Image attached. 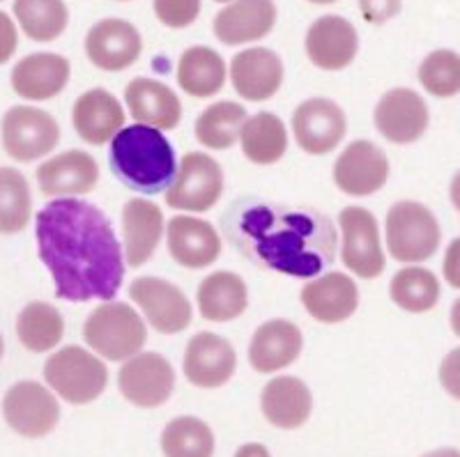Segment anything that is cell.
I'll return each mask as SVG.
<instances>
[{
    "mask_svg": "<svg viewBox=\"0 0 460 457\" xmlns=\"http://www.w3.org/2000/svg\"><path fill=\"white\" fill-rule=\"evenodd\" d=\"M224 171L212 156L187 152L178 166V175L166 189V203L180 212H208L221 200Z\"/></svg>",
    "mask_w": 460,
    "mask_h": 457,
    "instance_id": "52a82bcc",
    "label": "cell"
},
{
    "mask_svg": "<svg viewBox=\"0 0 460 457\" xmlns=\"http://www.w3.org/2000/svg\"><path fill=\"white\" fill-rule=\"evenodd\" d=\"M125 101L131 118L138 120V125L171 131L182 120V104L178 94L155 78H134L125 88Z\"/></svg>",
    "mask_w": 460,
    "mask_h": 457,
    "instance_id": "484cf974",
    "label": "cell"
},
{
    "mask_svg": "<svg viewBox=\"0 0 460 457\" xmlns=\"http://www.w3.org/2000/svg\"><path fill=\"white\" fill-rule=\"evenodd\" d=\"M304 338L297 324L288 320H270L256 329L249 345V364L256 373L272 374L299 359Z\"/></svg>",
    "mask_w": 460,
    "mask_h": 457,
    "instance_id": "cb8c5ba5",
    "label": "cell"
},
{
    "mask_svg": "<svg viewBox=\"0 0 460 457\" xmlns=\"http://www.w3.org/2000/svg\"><path fill=\"white\" fill-rule=\"evenodd\" d=\"M32 214L28 180L16 168H0V233H22Z\"/></svg>",
    "mask_w": 460,
    "mask_h": 457,
    "instance_id": "74e56055",
    "label": "cell"
},
{
    "mask_svg": "<svg viewBox=\"0 0 460 457\" xmlns=\"http://www.w3.org/2000/svg\"><path fill=\"white\" fill-rule=\"evenodd\" d=\"M129 296L146 315L147 324L164 336L182 333L191 324V303L175 283L157 276H141L129 286Z\"/></svg>",
    "mask_w": 460,
    "mask_h": 457,
    "instance_id": "30bf717a",
    "label": "cell"
},
{
    "mask_svg": "<svg viewBox=\"0 0 460 457\" xmlns=\"http://www.w3.org/2000/svg\"><path fill=\"white\" fill-rule=\"evenodd\" d=\"M389 180L387 154L371 141H355L334 163V184L345 196H373Z\"/></svg>",
    "mask_w": 460,
    "mask_h": 457,
    "instance_id": "2e32d148",
    "label": "cell"
},
{
    "mask_svg": "<svg viewBox=\"0 0 460 457\" xmlns=\"http://www.w3.org/2000/svg\"><path fill=\"white\" fill-rule=\"evenodd\" d=\"M196 299L203 320L226 324L244 315L249 306V290L242 276L233 271H215L200 281Z\"/></svg>",
    "mask_w": 460,
    "mask_h": 457,
    "instance_id": "f546056e",
    "label": "cell"
},
{
    "mask_svg": "<svg viewBox=\"0 0 460 457\" xmlns=\"http://www.w3.org/2000/svg\"><path fill=\"white\" fill-rule=\"evenodd\" d=\"M125 109L109 90L94 88L74 101V129L90 145H104L125 129Z\"/></svg>",
    "mask_w": 460,
    "mask_h": 457,
    "instance_id": "7402d4cb",
    "label": "cell"
},
{
    "mask_svg": "<svg viewBox=\"0 0 460 457\" xmlns=\"http://www.w3.org/2000/svg\"><path fill=\"white\" fill-rule=\"evenodd\" d=\"M155 14L168 28H187L199 19L200 0H155Z\"/></svg>",
    "mask_w": 460,
    "mask_h": 457,
    "instance_id": "ab89813d",
    "label": "cell"
},
{
    "mask_svg": "<svg viewBox=\"0 0 460 457\" xmlns=\"http://www.w3.org/2000/svg\"><path fill=\"white\" fill-rule=\"evenodd\" d=\"M122 3H125V0H122Z\"/></svg>",
    "mask_w": 460,
    "mask_h": 457,
    "instance_id": "f5cc1de1",
    "label": "cell"
},
{
    "mask_svg": "<svg viewBox=\"0 0 460 457\" xmlns=\"http://www.w3.org/2000/svg\"><path fill=\"white\" fill-rule=\"evenodd\" d=\"M449 196H451V203H454V207L460 212V171L456 172V177H454V180H451Z\"/></svg>",
    "mask_w": 460,
    "mask_h": 457,
    "instance_id": "bcb514c9",
    "label": "cell"
},
{
    "mask_svg": "<svg viewBox=\"0 0 460 457\" xmlns=\"http://www.w3.org/2000/svg\"><path fill=\"white\" fill-rule=\"evenodd\" d=\"M419 83L438 99H449L460 92V56L449 48L429 53L419 65Z\"/></svg>",
    "mask_w": 460,
    "mask_h": 457,
    "instance_id": "f35d334b",
    "label": "cell"
},
{
    "mask_svg": "<svg viewBox=\"0 0 460 457\" xmlns=\"http://www.w3.org/2000/svg\"><path fill=\"white\" fill-rule=\"evenodd\" d=\"M421 457H460V453L454 448H439V451H430Z\"/></svg>",
    "mask_w": 460,
    "mask_h": 457,
    "instance_id": "c3c4849f",
    "label": "cell"
},
{
    "mask_svg": "<svg viewBox=\"0 0 460 457\" xmlns=\"http://www.w3.org/2000/svg\"><path fill=\"white\" fill-rule=\"evenodd\" d=\"M429 106L421 94L410 88H394L382 94L373 115L377 134L394 145L419 141L429 129Z\"/></svg>",
    "mask_w": 460,
    "mask_h": 457,
    "instance_id": "4fadbf2b",
    "label": "cell"
},
{
    "mask_svg": "<svg viewBox=\"0 0 460 457\" xmlns=\"http://www.w3.org/2000/svg\"><path fill=\"white\" fill-rule=\"evenodd\" d=\"M387 249L394 260L412 265L426 262L435 255L442 242L438 218L426 205L401 200L387 212Z\"/></svg>",
    "mask_w": 460,
    "mask_h": 457,
    "instance_id": "5b68a950",
    "label": "cell"
},
{
    "mask_svg": "<svg viewBox=\"0 0 460 457\" xmlns=\"http://www.w3.org/2000/svg\"><path fill=\"white\" fill-rule=\"evenodd\" d=\"M3 414L5 421L16 435L31 436H47L49 432L56 430L60 421V407H58L56 395L44 389L37 382H19L12 386L3 402Z\"/></svg>",
    "mask_w": 460,
    "mask_h": 457,
    "instance_id": "5bb4252c",
    "label": "cell"
},
{
    "mask_svg": "<svg viewBox=\"0 0 460 457\" xmlns=\"http://www.w3.org/2000/svg\"><path fill=\"white\" fill-rule=\"evenodd\" d=\"M166 234L168 255L184 269H205L219 260L221 237L203 218L172 216Z\"/></svg>",
    "mask_w": 460,
    "mask_h": 457,
    "instance_id": "ffe728a7",
    "label": "cell"
},
{
    "mask_svg": "<svg viewBox=\"0 0 460 457\" xmlns=\"http://www.w3.org/2000/svg\"><path fill=\"white\" fill-rule=\"evenodd\" d=\"M274 23V0H235L215 16V35L226 47H240L270 35Z\"/></svg>",
    "mask_w": 460,
    "mask_h": 457,
    "instance_id": "603a6c76",
    "label": "cell"
},
{
    "mask_svg": "<svg viewBox=\"0 0 460 457\" xmlns=\"http://www.w3.org/2000/svg\"><path fill=\"white\" fill-rule=\"evenodd\" d=\"M309 3H315V5H332L336 0H309Z\"/></svg>",
    "mask_w": 460,
    "mask_h": 457,
    "instance_id": "681fc988",
    "label": "cell"
},
{
    "mask_svg": "<svg viewBox=\"0 0 460 457\" xmlns=\"http://www.w3.org/2000/svg\"><path fill=\"white\" fill-rule=\"evenodd\" d=\"M178 83L189 97H215L226 85L224 57L209 47H191L178 63Z\"/></svg>",
    "mask_w": 460,
    "mask_h": 457,
    "instance_id": "4dcf8cb0",
    "label": "cell"
},
{
    "mask_svg": "<svg viewBox=\"0 0 460 457\" xmlns=\"http://www.w3.org/2000/svg\"><path fill=\"white\" fill-rule=\"evenodd\" d=\"M84 340L102 359L127 361L141 354L147 343V327L129 303H102L85 320Z\"/></svg>",
    "mask_w": 460,
    "mask_h": 457,
    "instance_id": "277c9868",
    "label": "cell"
},
{
    "mask_svg": "<svg viewBox=\"0 0 460 457\" xmlns=\"http://www.w3.org/2000/svg\"><path fill=\"white\" fill-rule=\"evenodd\" d=\"M359 37L343 16H320L306 32V56L324 72H341L355 60Z\"/></svg>",
    "mask_w": 460,
    "mask_h": 457,
    "instance_id": "d6986e66",
    "label": "cell"
},
{
    "mask_svg": "<svg viewBox=\"0 0 460 457\" xmlns=\"http://www.w3.org/2000/svg\"><path fill=\"white\" fill-rule=\"evenodd\" d=\"M162 451L164 457H212L215 435L196 416H180L164 427Z\"/></svg>",
    "mask_w": 460,
    "mask_h": 457,
    "instance_id": "8d00e7d4",
    "label": "cell"
},
{
    "mask_svg": "<svg viewBox=\"0 0 460 457\" xmlns=\"http://www.w3.org/2000/svg\"><path fill=\"white\" fill-rule=\"evenodd\" d=\"M118 386L127 402L141 409H155L171 400L175 370L159 352H143L125 361L118 373Z\"/></svg>",
    "mask_w": 460,
    "mask_h": 457,
    "instance_id": "8fae6325",
    "label": "cell"
},
{
    "mask_svg": "<svg viewBox=\"0 0 460 457\" xmlns=\"http://www.w3.org/2000/svg\"><path fill=\"white\" fill-rule=\"evenodd\" d=\"M237 354L235 347L219 333H196L184 347L182 373L189 384L199 389H219L228 384L235 374Z\"/></svg>",
    "mask_w": 460,
    "mask_h": 457,
    "instance_id": "9a60e30c",
    "label": "cell"
},
{
    "mask_svg": "<svg viewBox=\"0 0 460 457\" xmlns=\"http://www.w3.org/2000/svg\"><path fill=\"white\" fill-rule=\"evenodd\" d=\"M111 171L127 189L146 196L166 191L178 175L175 150L155 127L131 125L111 141Z\"/></svg>",
    "mask_w": 460,
    "mask_h": 457,
    "instance_id": "3957f363",
    "label": "cell"
},
{
    "mask_svg": "<svg viewBox=\"0 0 460 457\" xmlns=\"http://www.w3.org/2000/svg\"><path fill=\"white\" fill-rule=\"evenodd\" d=\"M439 384L451 398L460 400V347L451 349L439 364Z\"/></svg>",
    "mask_w": 460,
    "mask_h": 457,
    "instance_id": "b9f144b4",
    "label": "cell"
},
{
    "mask_svg": "<svg viewBox=\"0 0 460 457\" xmlns=\"http://www.w3.org/2000/svg\"><path fill=\"white\" fill-rule=\"evenodd\" d=\"M339 225L343 233V249H341L343 265L364 281L382 276L387 258L382 250L376 216L364 207H345L339 214Z\"/></svg>",
    "mask_w": 460,
    "mask_h": 457,
    "instance_id": "9c48e42d",
    "label": "cell"
},
{
    "mask_svg": "<svg viewBox=\"0 0 460 457\" xmlns=\"http://www.w3.org/2000/svg\"><path fill=\"white\" fill-rule=\"evenodd\" d=\"M389 296L398 308L414 315L433 311L439 302L438 276L424 267H402L392 278Z\"/></svg>",
    "mask_w": 460,
    "mask_h": 457,
    "instance_id": "e575fe53",
    "label": "cell"
},
{
    "mask_svg": "<svg viewBox=\"0 0 460 457\" xmlns=\"http://www.w3.org/2000/svg\"><path fill=\"white\" fill-rule=\"evenodd\" d=\"M215 3H230V0H215Z\"/></svg>",
    "mask_w": 460,
    "mask_h": 457,
    "instance_id": "816d5d0a",
    "label": "cell"
},
{
    "mask_svg": "<svg viewBox=\"0 0 460 457\" xmlns=\"http://www.w3.org/2000/svg\"><path fill=\"white\" fill-rule=\"evenodd\" d=\"M235 457H272L262 444H244L237 448Z\"/></svg>",
    "mask_w": 460,
    "mask_h": 457,
    "instance_id": "f6af8a7d",
    "label": "cell"
},
{
    "mask_svg": "<svg viewBox=\"0 0 460 457\" xmlns=\"http://www.w3.org/2000/svg\"><path fill=\"white\" fill-rule=\"evenodd\" d=\"M240 143L249 162L258 163V166H272V163L281 162L288 152L286 125L274 113L262 110L246 120Z\"/></svg>",
    "mask_w": 460,
    "mask_h": 457,
    "instance_id": "1f68e13d",
    "label": "cell"
},
{
    "mask_svg": "<svg viewBox=\"0 0 460 457\" xmlns=\"http://www.w3.org/2000/svg\"><path fill=\"white\" fill-rule=\"evenodd\" d=\"M230 81L244 101H267L281 90L283 63L270 48H244L230 60Z\"/></svg>",
    "mask_w": 460,
    "mask_h": 457,
    "instance_id": "ac0fdd59",
    "label": "cell"
},
{
    "mask_svg": "<svg viewBox=\"0 0 460 457\" xmlns=\"http://www.w3.org/2000/svg\"><path fill=\"white\" fill-rule=\"evenodd\" d=\"M60 143V125L51 113L35 106H14L3 118V147L14 162L31 163Z\"/></svg>",
    "mask_w": 460,
    "mask_h": 457,
    "instance_id": "ba28073f",
    "label": "cell"
},
{
    "mask_svg": "<svg viewBox=\"0 0 460 457\" xmlns=\"http://www.w3.org/2000/svg\"><path fill=\"white\" fill-rule=\"evenodd\" d=\"M302 303L318 322L339 324L355 315L359 306V290L350 276L332 271L304 286Z\"/></svg>",
    "mask_w": 460,
    "mask_h": 457,
    "instance_id": "d4e9b609",
    "label": "cell"
},
{
    "mask_svg": "<svg viewBox=\"0 0 460 457\" xmlns=\"http://www.w3.org/2000/svg\"><path fill=\"white\" fill-rule=\"evenodd\" d=\"M164 234V214L146 198H131L122 209V240L125 262L137 269L150 260Z\"/></svg>",
    "mask_w": 460,
    "mask_h": 457,
    "instance_id": "4316f807",
    "label": "cell"
},
{
    "mask_svg": "<svg viewBox=\"0 0 460 457\" xmlns=\"http://www.w3.org/2000/svg\"><path fill=\"white\" fill-rule=\"evenodd\" d=\"M442 271H445L447 283H449L451 287H456V290H460V237L451 242L449 249H447Z\"/></svg>",
    "mask_w": 460,
    "mask_h": 457,
    "instance_id": "ee69618b",
    "label": "cell"
},
{
    "mask_svg": "<svg viewBox=\"0 0 460 457\" xmlns=\"http://www.w3.org/2000/svg\"><path fill=\"white\" fill-rule=\"evenodd\" d=\"M249 115L237 101H217L196 120V141L208 150H230L240 141Z\"/></svg>",
    "mask_w": 460,
    "mask_h": 457,
    "instance_id": "d6a6232c",
    "label": "cell"
},
{
    "mask_svg": "<svg viewBox=\"0 0 460 457\" xmlns=\"http://www.w3.org/2000/svg\"><path fill=\"white\" fill-rule=\"evenodd\" d=\"M262 414L279 430H297L309 421L314 395L299 377H274L261 395Z\"/></svg>",
    "mask_w": 460,
    "mask_h": 457,
    "instance_id": "f1b7e54d",
    "label": "cell"
},
{
    "mask_svg": "<svg viewBox=\"0 0 460 457\" xmlns=\"http://www.w3.org/2000/svg\"><path fill=\"white\" fill-rule=\"evenodd\" d=\"M44 380L63 400L72 405H88L104 393L109 370L104 361L88 349L69 345L56 352L44 365Z\"/></svg>",
    "mask_w": 460,
    "mask_h": 457,
    "instance_id": "8992f818",
    "label": "cell"
},
{
    "mask_svg": "<svg viewBox=\"0 0 460 457\" xmlns=\"http://www.w3.org/2000/svg\"><path fill=\"white\" fill-rule=\"evenodd\" d=\"M293 136L299 150L323 156L336 150L348 131L345 113L332 99H306L293 113Z\"/></svg>",
    "mask_w": 460,
    "mask_h": 457,
    "instance_id": "7c38bea8",
    "label": "cell"
},
{
    "mask_svg": "<svg viewBox=\"0 0 460 457\" xmlns=\"http://www.w3.org/2000/svg\"><path fill=\"white\" fill-rule=\"evenodd\" d=\"M143 51L138 31L125 19H104L94 23L85 37V53L94 67L104 72H122L137 63Z\"/></svg>",
    "mask_w": 460,
    "mask_h": 457,
    "instance_id": "e0dca14e",
    "label": "cell"
},
{
    "mask_svg": "<svg viewBox=\"0 0 460 457\" xmlns=\"http://www.w3.org/2000/svg\"><path fill=\"white\" fill-rule=\"evenodd\" d=\"M100 182V166L94 156L69 150L53 156L37 168V184L42 196H85Z\"/></svg>",
    "mask_w": 460,
    "mask_h": 457,
    "instance_id": "44dd1931",
    "label": "cell"
},
{
    "mask_svg": "<svg viewBox=\"0 0 460 457\" xmlns=\"http://www.w3.org/2000/svg\"><path fill=\"white\" fill-rule=\"evenodd\" d=\"M228 242L261 269L315 278L336 258V228L315 207L240 198L221 216Z\"/></svg>",
    "mask_w": 460,
    "mask_h": 457,
    "instance_id": "7a4b0ae2",
    "label": "cell"
},
{
    "mask_svg": "<svg viewBox=\"0 0 460 457\" xmlns=\"http://www.w3.org/2000/svg\"><path fill=\"white\" fill-rule=\"evenodd\" d=\"M451 329H454L456 336L460 338V299L454 302V308H451Z\"/></svg>",
    "mask_w": 460,
    "mask_h": 457,
    "instance_id": "7dc6e473",
    "label": "cell"
},
{
    "mask_svg": "<svg viewBox=\"0 0 460 457\" xmlns=\"http://www.w3.org/2000/svg\"><path fill=\"white\" fill-rule=\"evenodd\" d=\"M14 16L35 42H53L67 28L69 14L63 0H14Z\"/></svg>",
    "mask_w": 460,
    "mask_h": 457,
    "instance_id": "d590c367",
    "label": "cell"
},
{
    "mask_svg": "<svg viewBox=\"0 0 460 457\" xmlns=\"http://www.w3.org/2000/svg\"><path fill=\"white\" fill-rule=\"evenodd\" d=\"M359 10L368 23L380 26L401 12V0H359Z\"/></svg>",
    "mask_w": 460,
    "mask_h": 457,
    "instance_id": "60d3db41",
    "label": "cell"
},
{
    "mask_svg": "<svg viewBox=\"0 0 460 457\" xmlns=\"http://www.w3.org/2000/svg\"><path fill=\"white\" fill-rule=\"evenodd\" d=\"M16 336L31 352H51L63 340L65 320L51 303L32 302L16 317Z\"/></svg>",
    "mask_w": 460,
    "mask_h": 457,
    "instance_id": "836d02e7",
    "label": "cell"
},
{
    "mask_svg": "<svg viewBox=\"0 0 460 457\" xmlns=\"http://www.w3.org/2000/svg\"><path fill=\"white\" fill-rule=\"evenodd\" d=\"M3 352H5V343H3V336H0V359H3Z\"/></svg>",
    "mask_w": 460,
    "mask_h": 457,
    "instance_id": "f907efd6",
    "label": "cell"
},
{
    "mask_svg": "<svg viewBox=\"0 0 460 457\" xmlns=\"http://www.w3.org/2000/svg\"><path fill=\"white\" fill-rule=\"evenodd\" d=\"M40 260L56 296L65 302H111L125 281V250L100 207L79 198H58L35 224Z\"/></svg>",
    "mask_w": 460,
    "mask_h": 457,
    "instance_id": "6da1fadb",
    "label": "cell"
},
{
    "mask_svg": "<svg viewBox=\"0 0 460 457\" xmlns=\"http://www.w3.org/2000/svg\"><path fill=\"white\" fill-rule=\"evenodd\" d=\"M16 47H19V35L14 22L5 12H0V65H5L14 56Z\"/></svg>",
    "mask_w": 460,
    "mask_h": 457,
    "instance_id": "7bdbcfd3",
    "label": "cell"
},
{
    "mask_svg": "<svg viewBox=\"0 0 460 457\" xmlns=\"http://www.w3.org/2000/svg\"><path fill=\"white\" fill-rule=\"evenodd\" d=\"M69 60L58 53H32L12 69V90L28 101H47L69 81Z\"/></svg>",
    "mask_w": 460,
    "mask_h": 457,
    "instance_id": "83f0119b",
    "label": "cell"
}]
</instances>
